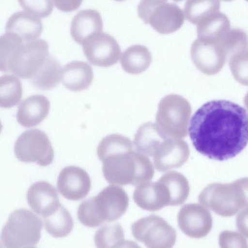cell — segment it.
Wrapping results in <instances>:
<instances>
[{
    "instance_id": "cell-18",
    "label": "cell",
    "mask_w": 248,
    "mask_h": 248,
    "mask_svg": "<svg viewBox=\"0 0 248 248\" xmlns=\"http://www.w3.org/2000/svg\"><path fill=\"white\" fill-rule=\"evenodd\" d=\"M93 78V68L85 62L73 61L62 69L61 81L66 88L73 92L87 89Z\"/></svg>"
},
{
    "instance_id": "cell-39",
    "label": "cell",
    "mask_w": 248,
    "mask_h": 248,
    "mask_svg": "<svg viewBox=\"0 0 248 248\" xmlns=\"http://www.w3.org/2000/svg\"><path fill=\"white\" fill-rule=\"evenodd\" d=\"M3 246L2 245L1 243L0 242V247H3Z\"/></svg>"
},
{
    "instance_id": "cell-7",
    "label": "cell",
    "mask_w": 248,
    "mask_h": 248,
    "mask_svg": "<svg viewBox=\"0 0 248 248\" xmlns=\"http://www.w3.org/2000/svg\"><path fill=\"white\" fill-rule=\"evenodd\" d=\"M131 229L135 238L148 248H170L176 241L175 231L157 216L141 218L132 224Z\"/></svg>"
},
{
    "instance_id": "cell-20",
    "label": "cell",
    "mask_w": 248,
    "mask_h": 248,
    "mask_svg": "<svg viewBox=\"0 0 248 248\" xmlns=\"http://www.w3.org/2000/svg\"><path fill=\"white\" fill-rule=\"evenodd\" d=\"M228 16L219 11L200 22L197 27V33L200 41L209 44L218 42L230 29Z\"/></svg>"
},
{
    "instance_id": "cell-12",
    "label": "cell",
    "mask_w": 248,
    "mask_h": 248,
    "mask_svg": "<svg viewBox=\"0 0 248 248\" xmlns=\"http://www.w3.org/2000/svg\"><path fill=\"white\" fill-rule=\"evenodd\" d=\"M189 155L188 147L186 142L172 139L161 142L154 155V163L157 170L168 171L183 166Z\"/></svg>"
},
{
    "instance_id": "cell-37",
    "label": "cell",
    "mask_w": 248,
    "mask_h": 248,
    "mask_svg": "<svg viewBox=\"0 0 248 248\" xmlns=\"http://www.w3.org/2000/svg\"><path fill=\"white\" fill-rule=\"evenodd\" d=\"M115 0L118 1H122L125 0Z\"/></svg>"
},
{
    "instance_id": "cell-27",
    "label": "cell",
    "mask_w": 248,
    "mask_h": 248,
    "mask_svg": "<svg viewBox=\"0 0 248 248\" xmlns=\"http://www.w3.org/2000/svg\"><path fill=\"white\" fill-rule=\"evenodd\" d=\"M219 0H187L184 7L186 19L197 25L208 16L219 11Z\"/></svg>"
},
{
    "instance_id": "cell-23",
    "label": "cell",
    "mask_w": 248,
    "mask_h": 248,
    "mask_svg": "<svg viewBox=\"0 0 248 248\" xmlns=\"http://www.w3.org/2000/svg\"><path fill=\"white\" fill-rule=\"evenodd\" d=\"M167 137L150 123L141 125L136 133L133 143L137 152L149 156H154L155 152L161 142V140Z\"/></svg>"
},
{
    "instance_id": "cell-1",
    "label": "cell",
    "mask_w": 248,
    "mask_h": 248,
    "mask_svg": "<svg viewBox=\"0 0 248 248\" xmlns=\"http://www.w3.org/2000/svg\"><path fill=\"white\" fill-rule=\"evenodd\" d=\"M188 132L201 154L219 161L233 158L247 144V111L228 100L208 102L193 115Z\"/></svg>"
},
{
    "instance_id": "cell-32",
    "label": "cell",
    "mask_w": 248,
    "mask_h": 248,
    "mask_svg": "<svg viewBox=\"0 0 248 248\" xmlns=\"http://www.w3.org/2000/svg\"><path fill=\"white\" fill-rule=\"evenodd\" d=\"M219 243L221 248L247 247L246 239L235 232H222L219 237Z\"/></svg>"
},
{
    "instance_id": "cell-25",
    "label": "cell",
    "mask_w": 248,
    "mask_h": 248,
    "mask_svg": "<svg viewBox=\"0 0 248 248\" xmlns=\"http://www.w3.org/2000/svg\"><path fill=\"white\" fill-rule=\"evenodd\" d=\"M167 187L170 197V206L182 204L189 192L187 180L181 173L172 171L164 173L159 179Z\"/></svg>"
},
{
    "instance_id": "cell-19",
    "label": "cell",
    "mask_w": 248,
    "mask_h": 248,
    "mask_svg": "<svg viewBox=\"0 0 248 248\" xmlns=\"http://www.w3.org/2000/svg\"><path fill=\"white\" fill-rule=\"evenodd\" d=\"M5 30L18 35L24 41L28 42L40 36L43 25L38 17L28 12L18 11L8 18Z\"/></svg>"
},
{
    "instance_id": "cell-34",
    "label": "cell",
    "mask_w": 248,
    "mask_h": 248,
    "mask_svg": "<svg viewBox=\"0 0 248 248\" xmlns=\"http://www.w3.org/2000/svg\"><path fill=\"white\" fill-rule=\"evenodd\" d=\"M55 6L59 10L69 12L77 9L83 0H52Z\"/></svg>"
},
{
    "instance_id": "cell-30",
    "label": "cell",
    "mask_w": 248,
    "mask_h": 248,
    "mask_svg": "<svg viewBox=\"0 0 248 248\" xmlns=\"http://www.w3.org/2000/svg\"><path fill=\"white\" fill-rule=\"evenodd\" d=\"M24 41L16 34L6 32L0 36V71L8 72L9 60Z\"/></svg>"
},
{
    "instance_id": "cell-36",
    "label": "cell",
    "mask_w": 248,
    "mask_h": 248,
    "mask_svg": "<svg viewBox=\"0 0 248 248\" xmlns=\"http://www.w3.org/2000/svg\"><path fill=\"white\" fill-rule=\"evenodd\" d=\"M221 0L225 1H232V0Z\"/></svg>"
},
{
    "instance_id": "cell-10",
    "label": "cell",
    "mask_w": 248,
    "mask_h": 248,
    "mask_svg": "<svg viewBox=\"0 0 248 248\" xmlns=\"http://www.w3.org/2000/svg\"><path fill=\"white\" fill-rule=\"evenodd\" d=\"M177 221L183 232L193 238L205 236L212 227V218L210 212L196 203L183 206L177 215Z\"/></svg>"
},
{
    "instance_id": "cell-33",
    "label": "cell",
    "mask_w": 248,
    "mask_h": 248,
    "mask_svg": "<svg viewBox=\"0 0 248 248\" xmlns=\"http://www.w3.org/2000/svg\"><path fill=\"white\" fill-rule=\"evenodd\" d=\"M168 0H141L138 5V14L146 22L152 10L157 5L166 2Z\"/></svg>"
},
{
    "instance_id": "cell-28",
    "label": "cell",
    "mask_w": 248,
    "mask_h": 248,
    "mask_svg": "<svg viewBox=\"0 0 248 248\" xmlns=\"http://www.w3.org/2000/svg\"><path fill=\"white\" fill-rule=\"evenodd\" d=\"M96 247L111 248L126 247L128 243L124 238L123 227L119 224L105 225L98 229L94 237Z\"/></svg>"
},
{
    "instance_id": "cell-22",
    "label": "cell",
    "mask_w": 248,
    "mask_h": 248,
    "mask_svg": "<svg viewBox=\"0 0 248 248\" xmlns=\"http://www.w3.org/2000/svg\"><path fill=\"white\" fill-rule=\"evenodd\" d=\"M151 55L148 48L141 45H135L126 49L120 60L123 70L131 74H139L149 66Z\"/></svg>"
},
{
    "instance_id": "cell-31",
    "label": "cell",
    "mask_w": 248,
    "mask_h": 248,
    "mask_svg": "<svg viewBox=\"0 0 248 248\" xmlns=\"http://www.w3.org/2000/svg\"><path fill=\"white\" fill-rule=\"evenodd\" d=\"M18 1L25 10L38 17H46L53 10L52 0H18Z\"/></svg>"
},
{
    "instance_id": "cell-15",
    "label": "cell",
    "mask_w": 248,
    "mask_h": 248,
    "mask_svg": "<svg viewBox=\"0 0 248 248\" xmlns=\"http://www.w3.org/2000/svg\"><path fill=\"white\" fill-rule=\"evenodd\" d=\"M27 199L30 208L43 217L51 214L61 204L56 189L46 181H38L29 188Z\"/></svg>"
},
{
    "instance_id": "cell-5",
    "label": "cell",
    "mask_w": 248,
    "mask_h": 248,
    "mask_svg": "<svg viewBox=\"0 0 248 248\" xmlns=\"http://www.w3.org/2000/svg\"><path fill=\"white\" fill-rule=\"evenodd\" d=\"M43 223L41 218L26 209L13 211L3 227L0 239L10 248H33L41 238Z\"/></svg>"
},
{
    "instance_id": "cell-35",
    "label": "cell",
    "mask_w": 248,
    "mask_h": 248,
    "mask_svg": "<svg viewBox=\"0 0 248 248\" xmlns=\"http://www.w3.org/2000/svg\"><path fill=\"white\" fill-rule=\"evenodd\" d=\"M2 127H3L2 126V124L1 123L0 120V133L1 131V130H2Z\"/></svg>"
},
{
    "instance_id": "cell-16",
    "label": "cell",
    "mask_w": 248,
    "mask_h": 248,
    "mask_svg": "<svg viewBox=\"0 0 248 248\" xmlns=\"http://www.w3.org/2000/svg\"><path fill=\"white\" fill-rule=\"evenodd\" d=\"M50 106L49 101L45 96H30L19 105L16 116L17 121L25 128L35 126L47 117Z\"/></svg>"
},
{
    "instance_id": "cell-38",
    "label": "cell",
    "mask_w": 248,
    "mask_h": 248,
    "mask_svg": "<svg viewBox=\"0 0 248 248\" xmlns=\"http://www.w3.org/2000/svg\"><path fill=\"white\" fill-rule=\"evenodd\" d=\"M175 1H176V2H178V1H180L182 0H174Z\"/></svg>"
},
{
    "instance_id": "cell-17",
    "label": "cell",
    "mask_w": 248,
    "mask_h": 248,
    "mask_svg": "<svg viewBox=\"0 0 248 248\" xmlns=\"http://www.w3.org/2000/svg\"><path fill=\"white\" fill-rule=\"evenodd\" d=\"M102 29V20L99 12L86 9L79 11L73 17L70 33L76 42L82 45L91 36L101 32Z\"/></svg>"
},
{
    "instance_id": "cell-14",
    "label": "cell",
    "mask_w": 248,
    "mask_h": 248,
    "mask_svg": "<svg viewBox=\"0 0 248 248\" xmlns=\"http://www.w3.org/2000/svg\"><path fill=\"white\" fill-rule=\"evenodd\" d=\"M133 199L139 207L149 211H157L170 203L168 190L159 180L139 185L134 191Z\"/></svg>"
},
{
    "instance_id": "cell-3",
    "label": "cell",
    "mask_w": 248,
    "mask_h": 248,
    "mask_svg": "<svg viewBox=\"0 0 248 248\" xmlns=\"http://www.w3.org/2000/svg\"><path fill=\"white\" fill-rule=\"evenodd\" d=\"M102 161L104 176L110 184L138 186L150 181L154 175L150 160L133 150L108 156Z\"/></svg>"
},
{
    "instance_id": "cell-26",
    "label": "cell",
    "mask_w": 248,
    "mask_h": 248,
    "mask_svg": "<svg viewBox=\"0 0 248 248\" xmlns=\"http://www.w3.org/2000/svg\"><path fill=\"white\" fill-rule=\"evenodd\" d=\"M23 89L19 78L13 75L0 77V107L8 108L17 105L21 101Z\"/></svg>"
},
{
    "instance_id": "cell-2",
    "label": "cell",
    "mask_w": 248,
    "mask_h": 248,
    "mask_svg": "<svg viewBox=\"0 0 248 248\" xmlns=\"http://www.w3.org/2000/svg\"><path fill=\"white\" fill-rule=\"evenodd\" d=\"M128 203V196L124 189L110 185L96 196L82 202L78 208V217L85 226L97 227L105 222L120 218L126 211Z\"/></svg>"
},
{
    "instance_id": "cell-11",
    "label": "cell",
    "mask_w": 248,
    "mask_h": 248,
    "mask_svg": "<svg viewBox=\"0 0 248 248\" xmlns=\"http://www.w3.org/2000/svg\"><path fill=\"white\" fill-rule=\"evenodd\" d=\"M57 186L59 193L71 201H78L86 196L90 190L91 181L87 172L82 169L71 166L60 172Z\"/></svg>"
},
{
    "instance_id": "cell-4",
    "label": "cell",
    "mask_w": 248,
    "mask_h": 248,
    "mask_svg": "<svg viewBox=\"0 0 248 248\" xmlns=\"http://www.w3.org/2000/svg\"><path fill=\"white\" fill-rule=\"evenodd\" d=\"M198 200L219 216H233L247 205L248 178L229 184H211L201 191Z\"/></svg>"
},
{
    "instance_id": "cell-9",
    "label": "cell",
    "mask_w": 248,
    "mask_h": 248,
    "mask_svg": "<svg viewBox=\"0 0 248 248\" xmlns=\"http://www.w3.org/2000/svg\"><path fill=\"white\" fill-rule=\"evenodd\" d=\"M83 51L92 64L108 67L116 64L120 57L121 49L117 41L105 32L96 33L82 44Z\"/></svg>"
},
{
    "instance_id": "cell-29",
    "label": "cell",
    "mask_w": 248,
    "mask_h": 248,
    "mask_svg": "<svg viewBox=\"0 0 248 248\" xmlns=\"http://www.w3.org/2000/svg\"><path fill=\"white\" fill-rule=\"evenodd\" d=\"M132 147L129 138L120 134H109L103 138L99 143L97 155L102 161L108 156L132 150Z\"/></svg>"
},
{
    "instance_id": "cell-24",
    "label": "cell",
    "mask_w": 248,
    "mask_h": 248,
    "mask_svg": "<svg viewBox=\"0 0 248 248\" xmlns=\"http://www.w3.org/2000/svg\"><path fill=\"white\" fill-rule=\"evenodd\" d=\"M44 218V226L52 236L62 238L73 230L74 222L69 212L61 204L51 214Z\"/></svg>"
},
{
    "instance_id": "cell-13",
    "label": "cell",
    "mask_w": 248,
    "mask_h": 248,
    "mask_svg": "<svg viewBox=\"0 0 248 248\" xmlns=\"http://www.w3.org/2000/svg\"><path fill=\"white\" fill-rule=\"evenodd\" d=\"M184 17L183 11L176 4L164 2L152 10L145 23L160 34H169L181 27Z\"/></svg>"
},
{
    "instance_id": "cell-21",
    "label": "cell",
    "mask_w": 248,
    "mask_h": 248,
    "mask_svg": "<svg viewBox=\"0 0 248 248\" xmlns=\"http://www.w3.org/2000/svg\"><path fill=\"white\" fill-rule=\"evenodd\" d=\"M62 72V68L59 62L49 54L30 80L37 89L50 90L61 81Z\"/></svg>"
},
{
    "instance_id": "cell-6",
    "label": "cell",
    "mask_w": 248,
    "mask_h": 248,
    "mask_svg": "<svg viewBox=\"0 0 248 248\" xmlns=\"http://www.w3.org/2000/svg\"><path fill=\"white\" fill-rule=\"evenodd\" d=\"M17 158L24 162H34L45 167L53 161L54 153L46 134L38 128L29 129L17 139L14 145Z\"/></svg>"
},
{
    "instance_id": "cell-8",
    "label": "cell",
    "mask_w": 248,
    "mask_h": 248,
    "mask_svg": "<svg viewBox=\"0 0 248 248\" xmlns=\"http://www.w3.org/2000/svg\"><path fill=\"white\" fill-rule=\"evenodd\" d=\"M49 54L48 45L45 40L23 42L9 60L8 72L21 78L30 79Z\"/></svg>"
}]
</instances>
